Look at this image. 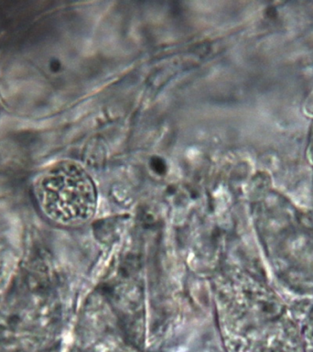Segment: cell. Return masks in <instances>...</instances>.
<instances>
[{
	"label": "cell",
	"mask_w": 313,
	"mask_h": 352,
	"mask_svg": "<svg viewBox=\"0 0 313 352\" xmlns=\"http://www.w3.org/2000/svg\"><path fill=\"white\" fill-rule=\"evenodd\" d=\"M214 301L228 352H304L301 329L291 311L250 272H222L214 283Z\"/></svg>",
	"instance_id": "obj_1"
},
{
	"label": "cell",
	"mask_w": 313,
	"mask_h": 352,
	"mask_svg": "<svg viewBox=\"0 0 313 352\" xmlns=\"http://www.w3.org/2000/svg\"><path fill=\"white\" fill-rule=\"evenodd\" d=\"M34 194L45 217L65 228H78L95 217L97 190L87 170L78 162L62 160L37 176Z\"/></svg>",
	"instance_id": "obj_2"
},
{
	"label": "cell",
	"mask_w": 313,
	"mask_h": 352,
	"mask_svg": "<svg viewBox=\"0 0 313 352\" xmlns=\"http://www.w3.org/2000/svg\"><path fill=\"white\" fill-rule=\"evenodd\" d=\"M301 335L304 352H313V308L307 316Z\"/></svg>",
	"instance_id": "obj_3"
}]
</instances>
